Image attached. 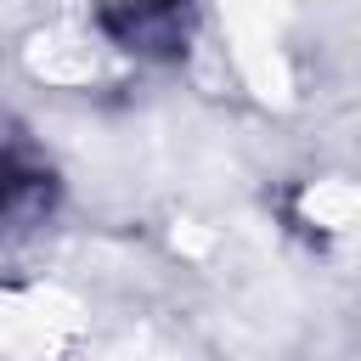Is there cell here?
Returning a JSON list of instances; mask_svg holds the SVG:
<instances>
[{"label":"cell","instance_id":"obj_1","mask_svg":"<svg viewBox=\"0 0 361 361\" xmlns=\"http://www.w3.org/2000/svg\"><path fill=\"white\" fill-rule=\"evenodd\" d=\"M45 192H51V175H39V169H28L23 158L0 152V226L34 214V209L45 203Z\"/></svg>","mask_w":361,"mask_h":361}]
</instances>
